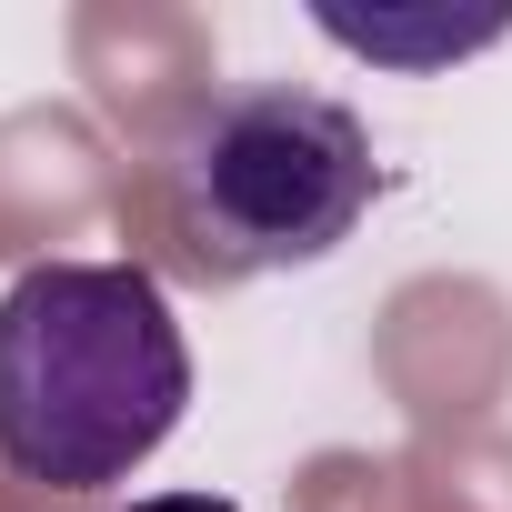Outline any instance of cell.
<instances>
[{
  "instance_id": "cell-1",
  "label": "cell",
  "mask_w": 512,
  "mask_h": 512,
  "mask_svg": "<svg viewBox=\"0 0 512 512\" xmlns=\"http://www.w3.org/2000/svg\"><path fill=\"white\" fill-rule=\"evenodd\" d=\"M191 412V342L151 262H31L0 292V472L131 482Z\"/></svg>"
},
{
  "instance_id": "cell-2",
  "label": "cell",
  "mask_w": 512,
  "mask_h": 512,
  "mask_svg": "<svg viewBox=\"0 0 512 512\" xmlns=\"http://www.w3.org/2000/svg\"><path fill=\"white\" fill-rule=\"evenodd\" d=\"M161 221L201 272H302L362 231L382 161L352 101L312 81H221L191 91L151 151Z\"/></svg>"
},
{
  "instance_id": "cell-3",
  "label": "cell",
  "mask_w": 512,
  "mask_h": 512,
  "mask_svg": "<svg viewBox=\"0 0 512 512\" xmlns=\"http://www.w3.org/2000/svg\"><path fill=\"white\" fill-rule=\"evenodd\" d=\"M322 31H332L342 51H372V61H462V51L502 41V21H432V31H392V21H342V11H322Z\"/></svg>"
},
{
  "instance_id": "cell-4",
  "label": "cell",
  "mask_w": 512,
  "mask_h": 512,
  "mask_svg": "<svg viewBox=\"0 0 512 512\" xmlns=\"http://www.w3.org/2000/svg\"><path fill=\"white\" fill-rule=\"evenodd\" d=\"M131 512H241L231 492H141Z\"/></svg>"
}]
</instances>
